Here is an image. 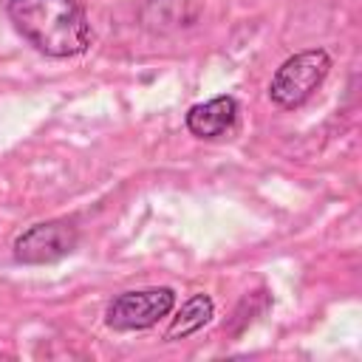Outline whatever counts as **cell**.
Returning <instances> with one entry per match:
<instances>
[{
  "label": "cell",
  "mask_w": 362,
  "mask_h": 362,
  "mask_svg": "<svg viewBox=\"0 0 362 362\" xmlns=\"http://www.w3.org/2000/svg\"><path fill=\"white\" fill-rule=\"evenodd\" d=\"M11 25L45 57H79L93 42V28L79 0H3Z\"/></svg>",
  "instance_id": "cell-1"
},
{
  "label": "cell",
  "mask_w": 362,
  "mask_h": 362,
  "mask_svg": "<svg viewBox=\"0 0 362 362\" xmlns=\"http://www.w3.org/2000/svg\"><path fill=\"white\" fill-rule=\"evenodd\" d=\"M328 71H331V57L325 48L297 51L272 74L269 99L283 110H294L314 96V90L325 82Z\"/></svg>",
  "instance_id": "cell-2"
},
{
  "label": "cell",
  "mask_w": 362,
  "mask_h": 362,
  "mask_svg": "<svg viewBox=\"0 0 362 362\" xmlns=\"http://www.w3.org/2000/svg\"><path fill=\"white\" fill-rule=\"evenodd\" d=\"M175 308V291L170 286L136 288L110 300L105 311V325L113 331H144L153 328Z\"/></svg>",
  "instance_id": "cell-3"
},
{
  "label": "cell",
  "mask_w": 362,
  "mask_h": 362,
  "mask_svg": "<svg viewBox=\"0 0 362 362\" xmlns=\"http://www.w3.org/2000/svg\"><path fill=\"white\" fill-rule=\"evenodd\" d=\"M79 243V229L71 221H42L28 226L14 240V260L25 266H45L68 257Z\"/></svg>",
  "instance_id": "cell-4"
},
{
  "label": "cell",
  "mask_w": 362,
  "mask_h": 362,
  "mask_svg": "<svg viewBox=\"0 0 362 362\" xmlns=\"http://www.w3.org/2000/svg\"><path fill=\"white\" fill-rule=\"evenodd\" d=\"M238 113H240V105L235 96L229 93H221L209 102H198L187 110V130L195 136V139H204V141H212V139H221L226 136L235 122H238Z\"/></svg>",
  "instance_id": "cell-5"
},
{
  "label": "cell",
  "mask_w": 362,
  "mask_h": 362,
  "mask_svg": "<svg viewBox=\"0 0 362 362\" xmlns=\"http://www.w3.org/2000/svg\"><path fill=\"white\" fill-rule=\"evenodd\" d=\"M212 314H215L212 297H209V294H192V297L178 308V314L173 317V322H170L164 339H184V337L201 331V328L212 320Z\"/></svg>",
  "instance_id": "cell-6"
}]
</instances>
